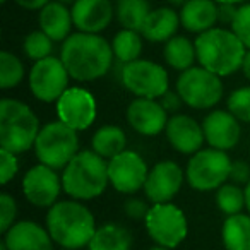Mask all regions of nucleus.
<instances>
[{"label": "nucleus", "instance_id": "f257e3e1", "mask_svg": "<svg viewBox=\"0 0 250 250\" xmlns=\"http://www.w3.org/2000/svg\"><path fill=\"white\" fill-rule=\"evenodd\" d=\"M60 59L72 79L91 83L106 76L113 65V50L101 35L72 33L60 48Z\"/></svg>", "mask_w": 250, "mask_h": 250}, {"label": "nucleus", "instance_id": "f03ea898", "mask_svg": "<svg viewBox=\"0 0 250 250\" xmlns=\"http://www.w3.org/2000/svg\"><path fill=\"white\" fill-rule=\"evenodd\" d=\"M46 226L52 240L65 250L87 247L96 231L93 212L81 201H60L46 212Z\"/></svg>", "mask_w": 250, "mask_h": 250}, {"label": "nucleus", "instance_id": "7ed1b4c3", "mask_svg": "<svg viewBox=\"0 0 250 250\" xmlns=\"http://www.w3.org/2000/svg\"><path fill=\"white\" fill-rule=\"evenodd\" d=\"M195 52L201 67L219 77H226L242 69L247 48L231 29L212 28L197 35Z\"/></svg>", "mask_w": 250, "mask_h": 250}, {"label": "nucleus", "instance_id": "20e7f679", "mask_svg": "<svg viewBox=\"0 0 250 250\" xmlns=\"http://www.w3.org/2000/svg\"><path fill=\"white\" fill-rule=\"evenodd\" d=\"M110 184L108 161L93 149L79 151L62 170V185L65 194L76 201H91L106 190Z\"/></svg>", "mask_w": 250, "mask_h": 250}, {"label": "nucleus", "instance_id": "39448f33", "mask_svg": "<svg viewBox=\"0 0 250 250\" xmlns=\"http://www.w3.org/2000/svg\"><path fill=\"white\" fill-rule=\"evenodd\" d=\"M40 130V120L29 104L14 98L0 101V149L22 154L35 147Z\"/></svg>", "mask_w": 250, "mask_h": 250}, {"label": "nucleus", "instance_id": "423d86ee", "mask_svg": "<svg viewBox=\"0 0 250 250\" xmlns=\"http://www.w3.org/2000/svg\"><path fill=\"white\" fill-rule=\"evenodd\" d=\"M33 149L40 163L53 170H63L79 153L77 130L70 129L60 120L48 122L40 130Z\"/></svg>", "mask_w": 250, "mask_h": 250}, {"label": "nucleus", "instance_id": "0eeeda50", "mask_svg": "<svg viewBox=\"0 0 250 250\" xmlns=\"http://www.w3.org/2000/svg\"><path fill=\"white\" fill-rule=\"evenodd\" d=\"M231 165L233 161L226 151L202 147L188 160L185 168V180L199 192L218 190L223 184L228 182Z\"/></svg>", "mask_w": 250, "mask_h": 250}, {"label": "nucleus", "instance_id": "6e6552de", "mask_svg": "<svg viewBox=\"0 0 250 250\" xmlns=\"http://www.w3.org/2000/svg\"><path fill=\"white\" fill-rule=\"evenodd\" d=\"M177 93L194 110L214 108L223 98L221 77L204 67H190L177 77Z\"/></svg>", "mask_w": 250, "mask_h": 250}, {"label": "nucleus", "instance_id": "1a4fd4ad", "mask_svg": "<svg viewBox=\"0 0 250 250\" xmlns=\"http://www.w3.org/2000/svg\"><path fill=\"white\" fill-rule=\"evenodd\" d=\"M144 226L156 245L175 249L185 240L188 233L187 218L178 206L171 202L153 204L144 219Z\"/></svg>", "mask_w": 250, "mask_h": 250}, {"label": "nucleus", "instance_id": "9d476101", "mask_svg": "<svg viewBox=\"0 0 250 250\" xmlns=\"http://www.w3.org/2000/svg\"><path fill=\"white\" fill-rule=\"evenodd\" d=\"M124 87L137 98L158 100L168 91V72L163 65L146 59L124 65L120 72Z\"/></svg>", "mask_w": 250, "mask_h": 250}, {"label": "nucleus", "instance_id": "9b49d317", "mask_svg": "<svg viewBox=\"0 0 250 250\" xmlns=\"http://www.w3.org/2000/svg\"><path fill=\"white\" fill-rule=\"evenodd\" d=\"M69 77L62 59L52 55L33 63L29 70V89L36 100L43 103H57L69 89Z\"/></svg>", "mask_w": 250, "mask_h": 250}, {"label": "nucleus", "instance_id": "f8f14e48", "mask_svg": "<svg viewBox=\"0 0 250 250\" xmlns=\"http://www.w3.org/2000/svg\"><path fill=\"white\" fill-rule=\"evenodd\" d=\"M149 168L139 153L125 149L108 161L110 184L120 194H136L144 188Z\"/></svg>", "mask_w": 250, "mask_h": 250}, {"label": "nucleus", "instance_id": "ddd939ff", "mask_svg": "<svg viewBox=\"0 0 250 250\" xmlns=\"http://www.w3.org/2000/svg\"><path fill=\"white\" fill-rule=\"evenodd\" d=\"M63 188L62 177L57 170L38 163L31 167L22 177V194L26 201L35 208H52L59 202L60 190Z\"/></svg>", "mask_w": 250, "mask_h": 250}, {"label": "nucleus", "instance_id": "4468645a", "mask_svg": "<svg viewBox=\"0 0 250 250\" xmlns=\"http://www.w3.org/2000/svg\"><path fill=\"white\" fill-rule=\"evenodd\" d=\"M59 120L74 130H86L96 120V100L87 89L69 87L55 103Z\"/></svg>", "mask_w": 250, "mask_h": 250}, {"label": "nucleus", "instance_id": "2eb2a0df", "mask_svg": "<svg viewBox=\"0 0 250 250\" xmlns=\"http://www.w3.org/2000/svg\"><path fill=\"white\" fill-rule=\"evenodd\" d=\"M184 180L185 171L175 161H160L147 173L144 194L147 201H151L153 204H165L178 194V190L184 185Z\"/></svg>", "mask_w": 250, "mask_h": 250}, {"label": "nucleus", "instance_id": "dca6fc26", "mask_svg": "<svg viewBox=\"0 0 250 250\" xmlns=\"http://www.w3.org/2000/svg\"><path fill=\"white\" fill-rule=\"evenodd\" d=\"M127 122L141 136H158L167 129L168 113L158 100L136 98L127 106Z\"/></svg>", "mask_w": 250, "mask_h": 250}, {"label": "nucleus", "instance_id": "f3484780", "mask_svg": "<svg viewBox=\"0 0 250 250\" xmlns=\"http://www.w3.org/2000/svg\"><path fill=\"white\" fill-rule=\"evenodd\" d=\"M206 143L214 149L229 151L238 144L242 129L240 120L228 110H212L202 120Z\"/></svg>", "mask_w": 250, "mask_h": 250}, {"label": "nucleus", "instance_id": "a211bd4d", "mask_svg": "<svg viewBox=\"0 0 250 250\" xmlns=\"http://www.w3.org/2000/svg\"><path fill=\"white\" fill-rule=\"evenodd\" d=\"M165 134L175 151L182 154H190V156L202 149V144L206 141L202 124L185 113L171 115L168 118Z\"/></svg>", "mask_w": 250, "mask_h": 250}, {"label": "nucleus", "instance_id": "6ab92c4d", "mask_svg": "<svg viewBox=\"0 0 250 250\" xmlns=\"http://www.w3.org/2000/svg\"><path fill=\"white\" fill-rule=\"evenodd\" d=\"M70 12L77 31L100 35L113 21L115 7L110 0H76Z\"/></svg>", "mask_w": 250, "mask_h": 250}, {"label": "nucleus", "instance_id": "aec40b11", "mask_svg": "<svg viewBox=\"0 0 250 250\" xmlns=\"http://www.w3.org/2000/svg\"><path fill=\"white\" fill-rule=\"evenodd\" d=\"M7 250H53V240L48 229L36 221H16L2 238Z\"/></svg>", "mask_w": 250, "mask_h": 250}, {"label": "nucleus", "instance_id": "412c9836", "mask_svg": "<svg viewBox=\"0 0 250 250\" xmlns=\"http://www.w3.org/2000/svg\"><path fill=\"white\" fill-rule=\"evenodd\" d=\"M218 21V4L214 0H188L180 9V24L194 35L216 28Z\"/></svg>", "mask_w": 250, "mask_h": 250}, {"label": "nucleus", "instance_id": "4be33fe9", "mask_svg": "<svg viewBox=\"0 0 250 250\" xmlns=\"http://www.w3.org/2000/svg\"><path fill=\"white\" fill-rule=\"evenodd\" d=\"M38 24L45 35H48L53 42H65L72 35L74 19L72 12L65 4L53 0L40 11Z\"/></svg>", "mask_w": 250, "mask_h": 250}, {"label": "nucleus", "instance_id": "5701e85b", "mask_svg": "<svg viewBox=\"0 0 250 250\" xmlns=\"http://www.w3.org/2000/svg\"><path fill=\"white\" fill-rule=\"evenodd\" d=\"M178 26H180V14L171 7H158L153 9L144 22L141 35L151 43H167L173 36H177Z\"/></svg>", "mask_w": 250, "mask_h": 250}, {"label": "nucleus", "instance_id": "b1692460", "mask_svg": "<svg viewBox=\"0 0 250 250\" xmlns=\"http://www.w3.org/2000/svg\"><path fill=\"white\" fill-rule=\"evenodd\" d=\"M125 146H127V136L118 125H101L91 137V149L106 161L124 153Z\"/></svg>", "mask_w": 250, "mask_h": 250}, {"label": "nucleus", "instance_id": "393cba45", "mask_svg": "<svg viewBox=\"0 0 250 250\" xmlns=\"http://www.w3.org/2000/svg\"><path fill=\"white\" fill-rule=\"evenodd\" d=\"M221 240L226 250H250V214L226 216L221 226Z\"/></svg>", "mask_w": 250, "mask_h": 250}, {"label": "nucleus", "instance_id": "a878e982", "mask_svg": "<svg viewBox=\"0 0 250 250\" xmlns=\"http://www.w3.org/2000/svg\"><path fill=\"white\" fill-rule=\"evenodd\" d=\"M132 249V236L129 229L120 225H103L96 228L91 238L87 250H130Z\"/></svg>", "mask_w": 250, "mask_h": 250}, {"label": "nucleus", "instance_id": "bb28decb", "mask_svg": "<svg viewBox=\"0 0 250 250\" xmlns=\"http://www.w3.org/2000/svg\"><path fill=\"white\" fill-rule=\"evenodd\" d=\"M163 59L171 69L184 70L194 67V62L197 60V52H195V43L190 42L187 36H173L165 43Z\"/></svg>", "mask_w": 250, "mask_h": 250}, {"label": "nucleus", "instance_id": "cd10ccee", "mask_svg": "<svg viewBox=\"0 0 250 250\" xmlns=\"http://www.w3.org/2000/svg\"><path fill=\"white\" fill-rule=\"evenodd\" d=\"M151 12L147 0H117L115 4V18L124 29H143L147 16Z\"/></svg>", "mask_w": 250, "mask_h": 250}, {"label": "nucleus", "instance_id": "c85d7f7f", "mask_svg": "<svg viewBox=\"0 0 250 250\" xmlns=\"http://www.w3.org/2000/svg\"><path fill=\"white\" fill-rule=\"evenodd\" d=\"M115 60L127 65V63L139 60L143 52V35L134 29H120L111 40Z\"/></svg>", "mask_w": 250, "mask_h": 250}, {"label": "nucleus", "instance_id": "c756f323", "mask_svg": "<svg viewBox=\"0 0 250 250\" xmlns=\"http://www.w3.org/2000/svg\"><path fill=\"white\" fill-rule=\"evenodd\" d=\"M216 206L221 212H225L226 216L240 214L243 209L247 208L245 201V188H242L240 185L226 182L221 187L216 190Z\"/></svg>", "mask_w": 250, "mask_h": 250}, {"label": "nucleus", "instance_id": "7c9ffc66", "mask_svg": "<svg viewBox=\"0 0 250 250\" xmlns=\"http://www.w3.org/2000/svg\"><path fill=\"white\" fill-rule=\"evenodd\" d=\"M24 79V65L11 52H0V87L14 89Z\"/></svg>", "mask_w": 250, "mask_h": 250}, {"label": "nucleus", "instance_id": "2f4dec72", "mask_svg": "<svg viewBox=\"0 0 250 250\" xmlns=\"http://www.w3.org/2000/svg\"><path fill=\"white\" fill-rule=\"evenodd\" d=\"M53 40L48 35L42 31V29H36L31 31L22 42V52L33 62H38V60L48 59L53 53Z\"/></svg>", "mask_w": 250, "mask_h": 250}, {"label": "nucleus", "instance_id": "473e14b6", "mask_svg": "<svg viewBox=\"0 0 250 250\" xmlns=\"http://www.w3.org/2000/svg\"><path fill=\"white\" fill-rule=\"evenodd\" d=\"M228 111L233 113L240 122L250 124V86H243L229 93L226 100Z\"/></svg>", "mask_w": 250, "mask_h": 250}, {"label": "nucleus", "instance_id": "72a5a7b5", "mask_svg": "<svg viewBox=\"0 0 250 250\" xmlns=\"http://www.w3.org/2000/svg\"><path fill=\"white\" fill-rule=\"evenodd\" d=\"M231 31L245 45V48L250 50V4H242L238 7L231 22Z\"/></svg>", "mask_w": 250, "mask_h": 250}, {"label": "nucleus", "instance_id": "f704fd0d", "mask_svg": "<svg viewBox=\"0 0 250 250\" xmlns=\"http://www.w3.org/2000/svg\"><path fill=\"white\" fill-rule=\"evenodd\" d=\"M18 216V202L9 192L0 194V231L5 233L16 223Z\"/></svg>", "mask_w": 250, "mask_h": 250}, {"label": "nucleus", "instance_id": "c9c22d12", "mask_svg": "<svg viewBox=\"0 0 250 250\" xmlns=\"http://www.w3.org/2000/svg\"><path fill=\"white\" fill-rule=\"evenodd\" d=\"M18 154L11 153L7 149H0V184L5 185L16 177L19 170Z\"/></svg>", "mask_w": 250, "mask_h": 250}, {"label": "nucleus", "instance_id": "e433bc0d", "mask_svg": "<svg viewBox=\"0 0 250 250\" xmlns=\"http://www.w3.org/2000/svg\"><path fill=\"white\" fill-rule=\"evenodd\" d=\"M149 209H151V206L139 197L127 199L125 204H124V212L129 216L130 219H143L144 221L146 216H147V212H149Z\"/></svg>", "mask_w": 250, "mask_h": 250}, {"label": "nucleus", "instance_id": "4c0bfd02", "mask_svg": "<svg viewBox=\"0 0 250 250\" xmlns=\"http://www.w3.org/2000/svg\"><path fill=\"white\" fill-rule=\"evenodd\" d=\"M228 180L231 182V184L240 185V187H242V185H247L250 182V165L242 160L233 161Z\"/></svg>", "mask_w": 250, "mask_h": 250}, {"label": "nucleus", "instance_id": "58836bf2", "mask_svg": "<svg viewBox=\"0 0 250 250\" xmlns=\"http://www.w3.org/2000/svg\"><path fill=\"white\" fill-rule=\"evenodd\" d=\"M158 101H160L161 106L167 110V113H171V115H177L178 111H180L182 104H185L184 100L180 98V94H178L177 91H170V89L161 98H158Z\"/></svg>", "mask_w": 250, "mask_h": 250}, {"label": "nucleus", "instance_id": "ea45409f", "mask_svg": "<svg viewBox=\"0 0 250 250\" xmlns=\"http://www.w3.org/2000/svg\"><path fill=\"white\" fill-rule=\"evenodd\" d=\"M236 11H238V7H236V5L218 4V18H219V21L225 22V24L231 26L233 19H235V16H236Z\"/></svg>", "mask_w": 250, "mask_h": 250}, {"label": "nucleus", "instance_id": "a19ab883", "mask_svg": "<svg viewBox=\"0 0 250 250\" xmlns=\"http://www.w3.org/2000/svg\"><path fill=\"white\" fill-rule=\"evenodd\" d=\"M19 7L26 9V11H42L46 4H50L52 0H14Z\"/></svg>", "mask_w": 250, "mask_h": 250}, {"label": "nucleus", "instance_id": "79ce46f5", "mask_svg": "<svg viewBox=\"0 0 250 250\" xmlns=\"http://www.w3.org/2000/svg\"><path fill=\"white\" fill-rule=\"evenodd\" d=\"M242 70H243V76H245V79L250 83V50H247V55H245V60H243Z\"/></svg>", "mask_w": 250, "mask_h": 250}, {"label": "nucleus", "instance_id": "37998d69", "mask_svg": "<svg viewBox=\"0 0 250 250\" xmlns=\"http://www.w3.org/2000/svg\"><path fill=\"white\" fill-rule=\"evenodd\" d=\"M245 201H247V211L250 214V182L245 185Z\"/></svg>", "mask_w": 250, "mask_h": 250}, {"label": "nucleus", "instance_id": "c03bdc74", "mask_svg": "<svg viewBox=\"0 0 250 250\" xmlns=\"http://www.w3.org/2000/svg\"><path fill=\"white\" fill-rule=\"evenodd\" d=\"M216 4H231V5H236V4H243L245 0H214Z\"/></svg>", "mask_w": 250, "mask_h": 250}, {"label": "nucleus", "instance_id": "a18cd8bd", "mask_svg": "<svg viewBox=\"0 0 250 250\" xmlns=\"http://www.w3.org/2000/svg\"><path fill=\"white\" fill-rule=\"evenodd\" d=\"M167 2H170L171 5H184V4H187L188 0H167Z\"/></svg>", "mask_w": 250, "mask_h": 250}, {"label": "nucleus", "instance_id": "49530a36", "mask_svg": "<svg viewBox=\"0 0 250 250\" xmlns=\"http://www.w3.org/2000/svg\"><path fill=\"white\" fill-rule=\"evenodd\" d=\"M147 250H173V249H167V247H160V245H154V247H151V249H147Z\"/></svg>", "mask_w": 250, "mask_h": 250}, {"label": "nucleus", "instance_id": "de8ad7c7", "mask_svg": "<svg viewBox=\"0 0 250 250\" xmlns=\"http://www.w3.org/2000/svg\"><path fill=\"white\" fill-rule=\"evenodd\" d=\"M59 2H62V4H74V2H76V0H59Z\"/></svg>", "mask_w": 250, "mask_h": 250}, {"label": "nucleus", "instance_id": "09e8293b", "mask_svg": "<svg viewBox=\"0 0 250 250\" xmlns=\"http://www.w3.org/2000/svg\"><path fill=\"white\" fill-rule=\"evenodd\" d=\"M2 2H7V0H2Z\"/></svg>", "mask_w": 250, "mask_h": 250}]
</instances>
